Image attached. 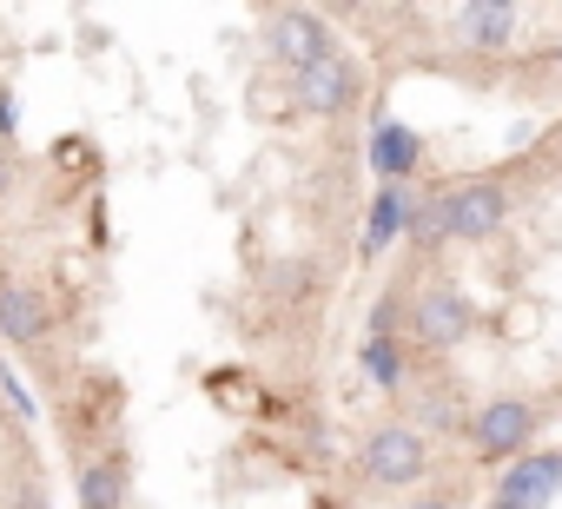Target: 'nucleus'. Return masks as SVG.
Instances as JSON below:
<instances>
[{"label":"nucleus","mask_w":562,"mask_h":509,"mask_svg":"<svg viewBox=\"0 0 562 509\" xmlns=\"http://www.w3.org/2000/svg\"><path fill=\"white\" fill-rule=\"evenodd\" d=\"M437 212H443V238H483L503 218V185H490V179L457 185V192L437 199Z\"/></svg>","instance_id":"f257e3e1"},{"label":"nucleus","mask_w":562,"mask_h":509,"mask_svg":"<svg viewBox=\"0 0 562 509\" xmlns=\"http://www.w3.org/2000/svg\"><path fill=\"white\" fill-rule=\"evenodd\" d=\"M562 489V456L542 450V456H522L503 483H496V509H549Z\"/></svg>","instance_id":"f03ea898"},{"label":"nucleus","mask_w":562,"mask_h":509,"mask_svg":"<svg viewBox=\"0 0 562 509\" xmlns=\"http://www.w3.org/2000/svg\"><path fill=\"white\" fill-rule=\"evenodd\" d=\"M424 463H430V443H424L417 430H378L371 450H364V470H371L378 483H417Z\"/></svg>","instance_id":"7ed1b4c3"},{"label":"nucleus","mask_w":562,"mask_h":509,"mask_svg":"<svg viewBox=\"0 0 562 509\" xmlns=\"http://www.w3.org/2000/svg\"><path fill=\"white\" fill-rule=\"evenodd\" d=\"M271 54L285 60L292 73H312V67L331 54V34H325V21H312V14H271Z\"/></svg>","instance_id":"20e7f679"},{"label":"nucleus","mask_w":562,"mask_h":509,"mask_svg":"<svg viewBox=\"0 0 562 509\" xmlns=\"http://www.w3.org/2000/svg\"><path fill=\"white\" fill-rule=\"evenodd\" d=\"M529 430H536V410L529 404H516V397H503V404H483V417H476V450H483V463H496V456H509V450H522L529 443Z\"/></svg>","instance_id":"39448f33"},{"label":"nucleus","mask_w":562,"mask_h":509,"mask_svg":"<svg viewBox=\"0 0 562 509\" xmlns=\"http://www.w3.org/2000/svg\"><path fill=\"white\" fill-rule=\"evenodd\" d=\"M411 325H417V338L430 344V351H450V344H463L470 338V305L457 298V292H424L417 298V312H411Z\"/></svg>","instance_id":"423d86ee"},{"label":"nucleus","mask_w":562,"mask_h":509,"mask_svg":"<svg viewBox=\"0 0 562 509\" xmlns=\"http://www.w3.org/2000/svg\"><path fill=\"white\" fill-rule=\"evenodd\" d=\"M299 80H305V100H312L318 113H345V106L358 100V73H351L338 54H325V60H318L312 73H299Z\"/></svg>","instance_id":"0eeeda50"},{"label":"nucleus","mask_w":562,"mask_h":509,"mask_svg":"<svg viewBox=\"0 0 562 509\" xmlns=\"http://www.w3.org/2000/svg\"><path fill=\"white\" fill-rule=\"evenodd\" d=\"M0 331H8V344H41L47 338V305L21 285H0Z\"/></svg>","instance_id":"6e6552de"},{"label":"nucleus","mask_w":562,"mask_h":509,"mask_svg":"<svg viewBox=\"0 0 562 509\" xmlns=\"http://www.w3.org/2000/svg\"><path fill=\"white\" fill-rule=\"evenodd\" d=\"M417 133L411 126H397V120H378V133H371V172L378 179H404L411 166H417Z\"/></svg>","instance_id":"1a4fd4ad"},{"label":"nucleus","mask_w":562,"mask_h":509,"mask_svg":"<svg viewBox=\"0 0 562 509\" xmlns=\"http://www.w3.org/2000/svg\"><path fill=\"white\" fill-rule=\"evenodd\" d=\"M509 27H516V8H503V0H476V8H463V34L476 47H509Z\"/></svg>","instance_id":"9d476101"},{"label":"nucleus","mask_w":562,"mask_h":509,"mask_svg":"<svg viewBox=\"0 0 562 509\" xmlns=\"http://www.w3.org/2000/svg\"><path fill=\"white\" fill-rule=\"evenodd\" d=\"M126 502V470L120 463H87L80 470V509H120Z\"/></svg>","instance_id":"9b49d317"},{"label":"nucleus","mask_w":562,"mask_h":509,"mask_svg":"<svg viewBox=\"0 0 562 509\" xmlns=\"http://www.w3.org/2000/svg\"><path fill=\"white\" fill-rule=\"evenodd\" d=\"M397 231H404V192H397V185H384V192H378V205H371V218H364V251L378 259V251H384Z\"/></svg>","instance_id":"f8f14e48"},{"label":"nucleus","mask_w":562,"mask_h":509,"mask_svg":"<svg viewBox=\"0 0 562 509\" xmlns=\"http://www.w3.org/2000/svg\"><path fill=\"white\" fill-rule=\"evenodd\" d=\"M364 371H371L384 391H397V377H404V364H397V344H391V338H371V344H364Z\"/></svg>","instance_id":"ddd939ff"},{"label":"nucleus","mask_w":562,"mask_h":509,"mask_svg":"<svg viewBox=\"0 0 562 509\" xmlns=\"http://www.w3.org/2000/svg\"><path fill=\"white\" fill-rule=\"evenodd\" d=\"M0 397L14 404V417H34V397H27V384H21L14 371H0Z\"/></svg>","instance_id":"4468645a"},{"label":"nucleus","mask_w":562,"mask_h":509,"mask_svg":"<svg viewBox=\"0 0 562 509\" xmlns=\"http://www.w3.org/2000/svg\"><path fill=\"white\" fill-rule=\"evenodd\" d=\"M417 509H457V502H450V496H430V502H417Z\"/></svg>","instance_id":"2eb2a0df"}]
</instances>
